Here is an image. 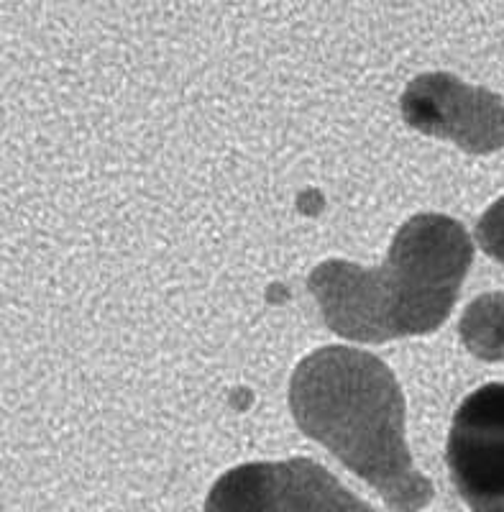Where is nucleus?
Returning <instances> with one entry per match:
<instances>
[{"label": "nucleus", "mask_w": 504, "mask_h": 512, "mask_svg": "<svg viewBox=\"0 0 504 512\" xmlns=\"http://www.w3.org/2000/svg\"><path fill=\"white\" fill-rule=\"evenodd\" d=\"M290 410L300 431L364 479L389 510L430 505L433 484L407 448L405 395L382 359L351 346L313 351L290 379Z\"/></svg>", "instance_id": "obj_1"}, {"label": "nucleus", "mask_w": 504, "mask_h": 512, "mask_svg": "<svg viewBox=\"0 0 504 512\" xmlns=\"http://www.w3.org/2000/svg\"><path fill=\"white\" fill-rule=\"evenodd\" d=\"M474 259L469 233L443 213H418L397 231L377 269L328 259L308 287L325 326L359 344L425 336L451 315Z\"/></svg>", "instance_id": "obj_2"}, {"label": "nucleus", "mask_w": 504, "mask_h": 512, "mask_svg": "<svg viewBox=\"0 0 504 512\" xmlns=\"http://www.w3.org/2000/svg\"><path fill=\"white\" fill-rule=\"evenodd\" d=\"M205 512H374L310 459L236 466L210 489Z\"/></svg>", "instance_id": "obj_3"}, {"label": "nucleus", "mask_w": 504, "mask_h": 512, "mask_svg": "<svg viewBox=\"0 0 504 512\" xmlns=\"http://www.w3.org/2000/svg\"><path fill=\"white\" fill-rule=\"evenodd\" d=\"M402 118L410 128L453 141L469 154L504 149V100L448 72H425L402 93Z\"/></svg>", "instance_id": "obj_4"}, {"label": "nucleus", "mask_w": 504, "mask_h": 512, "mask_svg": "<svg viewBox=\"0 0 504 512\" xmlns=\"http://www.w3.org/2000/svg\"><path fill=\"white\" fill-rule=\"evenodd\" d=\"M448 472L474 512H504V382L471 392L453 415Z\"/></svg>", "instance_id": "obj_5"}, {"label": "nucleus", "mask_w": 504, "mask_h": 512, "mask_svg": "<svg viewBox=\"0 0 504 512\" xmlns=\"http://www.w3.org/2000/svg\"><path fill=\"white\" fill-rule=\"evenodd\" d=\"M458 333L476 359L504 361V292L476 297L461 315Z\"/></svg>", "instance_id": "obj_6"}, {"label": "nucleus", "mask_w": 504, "mask_h": 512, "mask_svg": "<svg viewBox=\"0 0 504 512\" xmlns=\"http://www.w3.org/2000/svg\"><path fill=\"white\" fill-rule=\"evenodd\" d=\"M476 241L492 259L504 264V198H499L481 216L479 226H476Z\"/></svg>", "instance_id": "obj_7"}]
</instances>
